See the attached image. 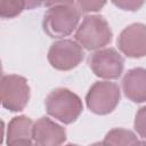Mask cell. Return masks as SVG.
Returning a JSON list of instances; mask_svg holds the SVG:
<instances>
[{
  "label": "cell",
  "instance_id": "obj_1",
  "mask_svg": "<svg viewBox=\"0 0 146 146\" xmlns=\"http://www.w3.org/2000/svg\"><path fill=\"white\" fill-rule=\"evenodd\" d=\"M75 41L87 50H98L112 41V30L107 21L99 15H88L75 32Z\"/></svg>",
  "mask_w": 146,
  "mask_h": 146
},
{
  "label": "cell",
  "instance_id": "obj_2",
  "mask_svg": "<svg viewBox=\"0 0 146 146\" xmlns=\"http://www.w3.org/2000/svg\"><path fill=\"white\" fill-rule=\"evenodd\" d=\"M44 104L48 114L65 124L74 122L83 110L80 97L66 88L52 90L47 96Z\"/></svg>",
  "mask_w": 146,
  "mask_h": 146
},
{
  "label": "cell",
  "instance_id": "obj_3",
  "mask_svg": "<svg viewBox=\"0 0 146 146\" xmlns=\"http://www.w3.org/2000/svg\"><path fill=\"white\" fill-rule=\"evenodd\" d=\"M80 16L81 10L74 5L50 7L43 16V31L50 38L67 36L78 29Z\"/></svg>",
  "mask_w": 146,
  "mask_h": 146
},
{
  "label": "cell",
  "instance_id": "obj_4",
  "mask_svg": "<svg viewBox=\"0 0 146 146\" xmlns=\"http://www.w3.org/2000/svg\"><path fill=\"white\" fill-rule=\"evenodd\" d=\"M121 98V91L116 83L111 81H98L91 86L86 103L88 108L98 115H105L115 110Z\"/></svg>",
  "mask_w": 146,
  "mask_h": 146
},
{
  "label": "cell",
  "instance_id": "obj_5",
  "mask_svg": "<svg viewBox=\"0 0 146 146\" xmlns=\"http://www.w3.org/2000/svg\"><path fill=\"white\" fill-rule=\"evenodd\" d=\"M30 99V87L25 78L8 74L1 78L0 100L5 108L11 112L24 110Z\"/></svg>",
  "mask_w": 146,
  "mask_h": 146
},
{
  "label": "cell",
  "instance_id": "obj_6",
  "mask_svg": "<svg viewBox=\"0 0 146 146\" xmlns=\"http://www.w3.org/2000/svg\"><path fill=\"white\" fill-rule=\"evenodd\" d=\"M89 67L99 78L114 80L120 78L124 67V59L113 48H102L90 55Z\"/></svg>",
  "mask_w": 146,
  "mask_h": 146
},
{
  "label": "cell",
  "instance_id": "obj_7",
  "mask_svg": "<svg viewBox=\"0 0 146 146\" xmlns=\"http://www.w3.org/2000/svg\"><path fill=\"white\" fill-rule=\"evenodd\" d=\"M82 59V47L73 40H58L50 46L48 51L50 65L58 71H70L76 67Z\"/></svg>",
  "mask_w": 146,
  "mask_h": 146
},
{
  "label": "cell",
  "instance_id": "obj_8",
  "mask_svg": "<svg viewBox=\"0 0 146 146\" xmlns=\"http://www.w3.org/2000/svg\"><path fill=\"white\" fill-rule=\"evenodd\" d=\"M117 47L122 54L131 58L146 56V25L133 23L123 29L117 38Z\"/></svg>",
  "mask_w": 146,
  "mask_h": 146
},
{
  "label": "cell",
  "instance_id": "obj_9",
  "mask_svg": "<svg viewBox=\"0 0 146 146\" xmlns=\"http://www.w3.org/2000/svg\"><path fill=\"white\" fill-rule=\"evenodd\" d=\"M66 139L65 129L48 117H40L33 124V141L42 146L60 145Z\"/></svg>",
  "mask_w": 146,
  "mask_h": 146
},
{
  "label": "cell",
  "instance_id": "obj_10",
  "mask_svg": "<svg viewBox=\"0 0 146 146\" xmlns=\"http://www.w3.org/2000/svg\"><path fill=\"white\" fill-rule=\"evenodd\" d=\"M122 90L127 98L135 103L146 102V68L136 67L122 79Z\"/></svg>",
  "mask_w": 146,
  "mask_h": 146
},
{
  "label": "cell",
  "instance_id": "obj_11",
  "mask_svg": "<svg viewBox=\"0 0 146 146\" xmlns=\"http://www.w3.org/2000/svg\"><path fill=\"white\" fill-rule=\"evenodd\" d=\"M34 122L24 115L15 116L7 128V144L10 146H25L33 143Z\"/></svg>",
  "mask_w": 146,
  "mask_h": 146
},
{
  "label": "cell",
  "instance_id": "obj_12",
  "mask_svg": "<svg viewBox=\"0 0 146 146\" xmlns=\"http://www.w3.org/2000/svg\"><path fill=\"white\" fill-rule=\"evenodd\" d=\"M103 145H137L139 144L136 135L125 129H113L105 136Z\"/></svg>",
  "mask_w": 146,
  "mask_h": 146
},
{
  "label": "cell",
  "instance_id": "obj_13",
  "mask_svg": "<svg viewBox=\"0 0 146 146\" xmlns=\"http://www.w3.org/2000/svg\"><path fill=\"white\" fill-rule=\"evenodd\" d=\"M26 9L25 0H0V15L2 18H13Z\"/></svg>",
  "mask_w": 146,
  "mask_h": 146
},
{
  "label": "cell",
  "instance_id": "obj_14",
  "mask_svg": "<svg viewBox=\"0 0 146 146\" xmlns=\"http://www.w3.org/2000/svg\"><path fill=\"white\" fill-rule=\"evenodd\" d=\"M78 8L83 13H95L100 10L106 0H76Z\"/></svg>",
  "mask_w": 146,
  "mask_h": 146
},
{
  "label": "cell",
  "instance_id": "obj_15",
  "mask_svg": "<svg viewBox=\"0 0 146 146\" xmlns=\"http://www.w3.org/2000/svg\"><path fill=\"white\" fill-rule=\"evenodd\" d=\"M135 129L141 138L146 139V106L138 110L135 117Z\"/></svg>",
  "mask_w": 146,
  "mask_h": 146
},
{
  "label": "cell",
  "instance_id": "obj_16",
  "mask_svg": "<svg viewBox=\"0 0 146 146\" xmlns=\"http://www.w3.org/2000/svg\"><path fill=\"white\" fill-rule=\"evenodd\" d=\"M112 2L120 9L135 11L143 7L145 0H112Z\"/></svg>",
  "mask_w": 146,
  "mask_h": 146
},
{
  "label": "cell",
  "instance_id": "obj_17",
  "mask_svg": "<svg viewBox=\"0 0 146 146\" xmlns=\"http://www.w3.org/2000/svg\"><path fill=\"white\" fill-rule=\"evenodd\" d=\"M74 5V0H43V6L50 8L56 6H72Z\"/></svg>",
  "mask_w": 146,
  "mask_h": 146
},
{
  "label": "cell",
  "instance_id": "obj_18",
  "mask_svg": "<svg viewBox=\"0 0 146 146\" xmlns=\"http://www.w3.org/2000/svg\"><path fill=\"white\" fill-rule=\"evenodd\" d=\"M25 2H26V9H33L43 5V0H25Z\"/></svg>",
  "mask_w": 146,
  "mask_h": 146
}]
</instances>
